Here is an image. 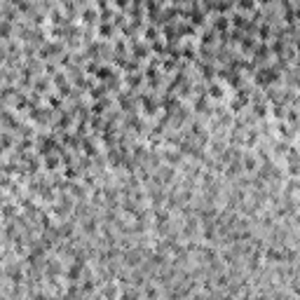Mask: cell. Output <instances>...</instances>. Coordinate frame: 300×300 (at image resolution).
Returning <instances> with one entry per match:
<instances>
[{
    "mask_svg": "<svg viewBox=\"0 0 300 300\" xmlns=\"http://www.w3.org/2000/svg\"><path fill=\"white\" fill-rule=\"evenodd\" d=\"M239 7H253V2H251V0H242V2H239Z\"/></svg>",
    "mask_w": 300,
    "mask_h": 300,
    "instance_id": "5b68a950",
    "label": "cell"
},
{
    "mask_svg": "<svg viewBox=\"0 0 300 300\" xmlns=\"http://www.w3.org/2000/svg\"><path fill=\"white\" fill-rule=\"evenodd\" d=\"M98 78H101V80L110 78V71H108V68H101V71H98Z\"/></svg>",
    "mask_w": 300,
    "mask_h": 300,
    "instance_id": "6da1fadb",
    "label": "cell"
},
{
    "mask_svg": "<svg viewBox=\"0 0 300 300\" xmlns=\"http://www.w3.org/2000/svg\"><path fill=\"white\" fill-rule=\"evenodd\" d=\"M260 2H270V0H260Z\"/></svg>",
    "mask_w": 300,
    "mask_h": 300,
    "instance_id": "52a82bcc",
    "label": "cell"
},
{
    "mask_svg": "<svg viewBox=\"0 0 300 300\" xmlns=\"http://www.w3.org/2000/svg\"><path fill=\"white\" fill-rule=\"evenodd\" d=\"M216 26H218V28H223V26H228V21H225V19L221 17V19H218V21H216Z\"/></svg>",
    "mask_w": 300,
    "mask_h": 300,
    "instance_id": "8992f818",
    "label": "cell"
},
{
    "mask_svg": "<svg viewBox=\"0 0 300 300\" xmlns=\"http://www.w3.org/2000/svg\"><path fill=\"white\" fill-rule=\"evenodd\" d=\"M66 176H68V178L78 176V169H75V167H68V171H66Z\"/></svg>",
    "mask_w": 300,
    "mask_h": 300,
    "instance_id": "7a4b0ae2",
    "label": "cell"
},
{
    "mask_svg": "<svg viewBox=\"0 0 300 300\" xmlns=\"http://www.w3.org/2000/svg\"><path fill=\"white\" fill-rule=\"evenodd\" d=\"M211 96H213V98L221 96V87H211Z\"/></svg>",
    "mask_w": 300,
    "mask_h": 300,
    "instance_id": "277c9868",
    "label": "cell"
},
{
    "mask_svg": "<svg viewBox=\"0 0 300 300\" xmlns=\"http://www.w3.org/2000/svg\"><path fill=\"white\" fill-rule=\"evenodd\" d=\"M56 164H59V159H54V157H49V159H47V167H49V169H54Z\"/></svg>",
    "mask_w": 300,
    "mask_h": 300,
    "instance_id": "3957f363",
    "label": "cell"
}]
</instances>
